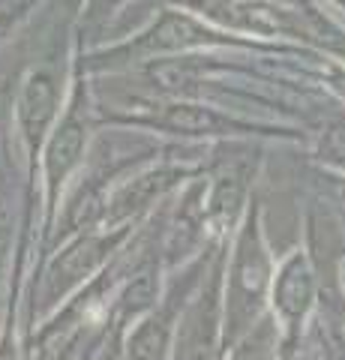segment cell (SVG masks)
I'll use <instances>...</instances> for the list:
<instances>
[{"instance_id": "30bf717a", "label": "cell", "mask_w": 345, "mask_h": 360, "mask_svg": "<svg viewBox=\"0 0 345 360\" xmlns=\"http://www.w3.org/2000/svg\"><path fill=\"white\" fill-rule=\"evenodd\" d=\"M247 25L249 27H259V30H285L288 21L282 13H276L271 6H247Z\"/></svg>"}, {"instance_id": "277c9868", "label": "cell", "mask_w": 345, "mask_h": 360, "mask_svg": "<svg viewBox=\"0 0 345 360\" xmlns=\"http://www.w3.org/2000/svg\"><path fill=\"white\" fill-rule=\"evenodd\" d=\"M82 150H84V129H82V123L66 120L63 127L54 132V139L48 144V153H46V172H48L51 186H58L60 180L72 172V165L79 162Z\"/></svg>"}, {"instance_id": "52a82bcc", "label": "cell", "mask_w": 345, "mask_h": 360, "mask_svg": "<svg viewBox=\"0 0 345 360\" xmlns=\"http://www.w3.org/2000/svg\"><path fill=\"white\" fill-rule=\"evenodd\" d=\"M309 297H313V279H309L304 264L294 262L280 279V307L288 315H300L306 309Z\"/></svg>"}, {"instance_id": "3957f363", "label": "cell", "mask_w": 345, "mask_h": 360, "mask_svg": "<svg viewBox=\"0 0 345 360\" xmlns=\"http://www.w3.org/2000/svg\"><path fill=\"white\" fill-rule=\"evenodd\" d=\"M207 33L186 15H165L148 37L138 42L141 51H177V49H189V45L204 42Z\"/></svg>"}, {"instance_id": "7a4b0ae2", "label": "cell", "mask_w": 345, "mask_h": 360, "mask_svg": "<svg viewBox=\"0 0 345 360\" xmlns=\"http://www.w3.org/2000/svg\"><path fill=\"white\" fill-rule=\"evenodd\" d=\"M105 250H108L105 240H99V238H84L75 246H70V250L51 264V274H48L51 295H60V291L75 285L87 274H93V270L99 267V262H103Z\"/></svg>"}, {"instance_id": "8992f818", "label": "cell", "mask_w": 345, "mask_h": 360, "mask_svg": "<svg viewBox=\"0 0 345 360\" xmlns=\"http://www.w3.org/2000/svg\"><path fill=\"white\" fill-rule=\"evenodd\" d=\"M171 174H165V172H160V174H148V177H141V180H136L132 186H126L124 193H120L117 198H115V205H111V217H126V213H132V210H138V207H144L148 201L157 195V193H162L165 186L171 184L169 180Z\"/></svg>"}, {"instance_id": "5b68a950", "label": "cell", "mask_w": 345, "mask_h": 360, "mask_svg": "<svg viewBox=\"0 0 345 360\" xmlns=\"http://www.w3.org/2000/svg\"><path fill=\"white\" fill-rule=\"evenodd\" d=\"M235 283L247 297H259L264 285H267V262L255 243L252 234H247L240 243V258H237V270H235Z\"/></svg>"}, {"instance_id": "5bb4252c", "label": "cell", "mask_w": 345, "mask_h": 360, "mask_svg": "<svg viewBox=\"0 0 345 360\" xmlns=\"http://www.w3.org/2000/svg\"><path fill=\"white\" fill-rule=\"evenodd\" d=\"M0 360H15V348H13V342H4V345H0Z\"/></svg>"}, {"instance_id": "4fadbf2b", "label": "cell", "mask_w": 345, "mask_h": 360, "mask_svg": "<svg viewBox=\"0 0 345 360\" xmlns=\"http://www.w3.org/2000/svg\"><path fill=\"white\" fill-rule=\"evenodd\" d=\"M237 360H261L259 345H247V348H243V352L237 354Z\"/></svg>"}, {"instance_id": "9c48e42d", "label": "cell", "mask_w": 345, "mask_h": 360, "mask_svg": "<svg viewBox=\"0 0 345 360\" xmlns=\"http://www.w3.org/2000/svg\"><path fill=\"white\" fill-rule=\"evenodd\" d=\"M162 123L181 132H210L216 129V117L204 108H193V105H169L162 111Z\"/></svg>"}, {"instance_id": "6da1fadb", "label": "cell", "mask_w": 345, "mask_h": 360, "mask_svg": "<svg viewBox=\"0 0 345 360\" xmlns=\"http://www.w3.org/2000/svg\"><path fill=\"white\" fill-rule=\"evenodd\" d=\"M18 117H21V129H25L27 144L37 148L48 129L51 117H54V82H51V75L37 72V75L27 78L25 90H21Z\"/></svg>"}, {"instance_id": "8fae6325", "label": "cell", "mask_w": 345, "mask_h": 360, "mask_svg": "<svg viewBox=\"0 0 345 360\" xmlns=\"http://www.w3.org/2000/svg\"><path fill=\"white\" fill-rule=\"evenodd\" d=\"M150 75H153V82H157L160 87H165V90H177V87H186L189 82H193V75H189L186 70H181V66H174V63L153 66Z\"/></svg>"}, {"instance_id": "ba28073f", "label": "cell", "mask_w": 345, "mask_h": 360, "mask_svg": "<svg viewBox=\"0 0 345 360\" xmlns=\"http://www.w3.org/2000/svg\"><path fill=\"white\" fill-rule=\"evenodd\" d=\"M169 345V328L160 319H148L129 340V360H162Z\"/></svg>"}, {"instance_id": "7c38bea8", "label": "cell", "mask_w": 345, "mask_h": 360, "mask_svg": "<svg viewBox=\"0 0 345 360\" xmlns=\"http://www.w3.org/2000/svg\"><path fill=\"white\" fill-rule=\"evenodd\" d=\"M321 148H325L327 160L345 165V123H337V127H330V129H327L325 144H321Z\"/></svg>"}]
</instances>
